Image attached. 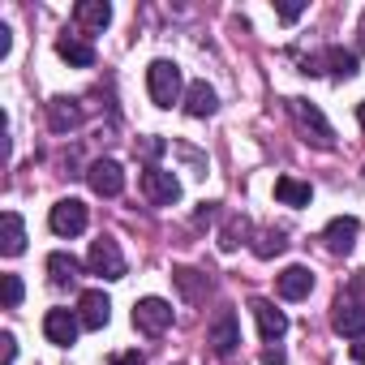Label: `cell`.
<instances>
[{
  "instance_id": "1",
  "label": "cell",
  "mask_w": 365,
  "mask_h": 365,
  "mask_svg": "<svg viewBox=\"0 0 365 365\" xmlns=\"http://www.w3.org/2000/svg\"><path fill=\"white\" fill-rule=\"evenodd\" d=\"M288 116H292V125L301 129V138L314 142L318 150H331V146H335V129H331V120H327L309 99H288Z\"/></svg>"
},
{
  "instance_id": "2",
  "label": "cell",
  "mask_w": 365,
  "mask_h": 365,
  "mask_svg": "<svg viewBox=\"0 0 365 365\" xmlns=\"http://www.w3.org/2000/svg\"><path fill=\"white\" fill-rule=\"evenodd\" d=\"M146 91H150L155 108H172L180 99V69L172 61H150L146 65Z\"/></svg>"
},
{
  "instance_id": "3",
  "label": "cell",
  "mask_w": 365,
  "mask_h": 365,
  "mask_svg": "<svg viewBox=\"0 0 365 365\" xmlns=\"http://www.w3.org/2000/svg\"><path fill=\"white\" fill-rule=\"evenodd\" d=\"M48 224H52V232H56V237H78V232H86V224H91L86 202H78V198H61V202L52 207Z\"/></svg>"
},
{
  "instance_id": "4",
  "label": "cell",
  "mask_w": 365,
  "mask_h": 365,
  "mask_svg": "<svg viewBox=\"0 0 365 365\" xmlns=\"http://www.w3.org/2000/svg\"><path fill=\"white\" fill-rule=\"evenodd\" d=\"M91 271L95 275H103V279H125V254H120V245L112 241V237H99V241H91Z\"/></svg>"
},
{
  "instance_id": "5",
  "label": "cell",
  "mask_w": 365,
  "mask_h": 365,
  "mask_svg": "<svg viewBox=\"0 0 365 365\" xmlns=\"http://www.w3.org/2000/svg\"><path fill=\"white\" fill-rule=\"evenodd\" d=\"M133 327L146 331V335H163V331L172 327V305H168L163 297H142V301L133 305Z\"/></svg>"
},
{
  "instance_id": "6",
  "label": "cell",
  "mask_w": 365,
  "mask_h": 365,
  "mask_svg": "<svg viewBox=\"0 0 365 365\" xmlns=\"http://www.w3.org/2000/svg\"><path fill=\"white\" fill-rule=\"evenodd\" d=\"M142 194H146L155 207H172V202H180V180H176L168 168H146V172H142Z\"/></svg>"
},
{
  "instance_id": "7",
  "label": "cell",
  "mask_w": 365,
  "mask_h": 365,
  "mask_svg": "<svg viewBox=\"0 0 365 365\" xmlns=\"http://www.w3.org/2000/svg\"><path fill=\"white\" fill-rule=\"evenodd\" d=\"M86 185H91L99 198H116V194L125 190V172H120L116 159H95V163L86 168Z\"/></svg>"
},
{
  "instance_id": "8",
  "label": "cell",
  "mask_w": 365,
  "mask_h": 365,
  "mask_svg": "<svg viewBox=\"0 0 365 365\" xmlns=\"http://www.w3.org/2000/svg\"><path fill=\"white\" fill-rule=\"evenodd\" d=\"M78 318H82L86 331H103V327L112 322V301H108V292H103V288H86V292L78 297Z\"/></svg>"
},
{
  "instance_id": "9",
  "label": "cell",
  "mask_w": 365,
  "mask_h": 365,
  "mask_svg": "<svg viewBox=\"0 0 365 365\" xmlns=\"http://www.w3.org/2000/svg\"><path fill=\"white\" fill-rule=\"evenodd\" d=\"M207 344H211L220 356L237 352V344H241V318H237L232 309H220L215 322H211V331H207Z\"/></svg>"
},
{
  "instance_id": "10",
  "label": "cell",
  "mask_w": 365,
  "mask_h": 365,
  "mask_svg": "<svg viewBox=\"0 0 365 365\" xmlns=\"http://www.w3.org/2000/svg\"><path fill=\"white\" fill-rule=\"evenodd\" d=\"M250 309H254V318H258L262 339H267V344H279V339H284V331H288V314H284V309H275V301H267V297H254V301H250Z\"/></svg>"
},
{
  "instance_id": "11",
  "label": "cell",
  "mask_w": 365,
  "mask_h": 365,
  "mask_svg": "<svg viewBox=\"0 0 365 365\" xmlns=\"http://www.w3.org/2000/svg\"><path fill=\"white\" fill-rule=\"evenodd\" d=\"M78 331H82L78 309H48V318H43V335H48L56 348H69V344L78 339Z\"/></svg>"
},
{
  "instance_id": "12",
  "label": "cell",
  "mask_w": 365,
  "mask_h": 365,
  "mask_svg": "<svg viewBox=\"0 0 365 365\" xmlns=\"http://www.w3.org/2000/svg\"><path fill=\"white\" fill-rule=\"evenodd\" d=\"M356 232H361L356 215H335V220L322 228V241H327V250H331V254H352Z\"/></svg>"
},
{
  "instance_id": "13",
  "label": "cell",
  "mask_w": 365,
  "mask_h": 365,
  "mask_svg": "<svg viewBox=\"0 0 365 365\" xmlns=\"http://www.w3.org/2000/svg\"><path fill=\"white\" fill-rule=\"evenodd\" d=\"M275 288H279L284 301H305L314 292V271L309 267H284L279 279H275Z\"/></svg>"
},
{
  "instance_id": "14",
  "label": "cell",
  "mask_w": 365,
  "mask_h": 365,
  "mask_svg": "<svg viewBox=\"0 0 365 365\" xmlns=\"http://www.w3.org/2000/svg\"><path fill=\"white\" fill-rule=\"evenodd\" d=\"M331 327H335L339 335H348V339H361V335H365V305H348V301H339L335 314H331Z\"/></svg>"
},
{
  "instance_id": "15",
  "label": "cell",
  "mask_w": 365,
  "mask_h": 365,
  "mask_svg": "<svg viewBox=\"0 0 365 365\" xmlns=\"http://www.w3.org/2000/svg\"><path fill=\"white\" fill-rule=\"evenodd\" d=\"M73 18H78L82 31H103V26L112 22V5H108V0H78V5H73Z\"/></svg>"
},
{
  "instance_id": "16",
  "label": "cell",
  "mask_w": 365,
  "mask_h": 365,
  "mask_svg": "<svg viewBox=\"0 0 365 365\" xmlns=\"http://www.w3.org/2000/svg\"><path fill=\"white\" fill-rule=\"evenodd\" d=\"M78 120H82L78 99H65V95H61V99H52V103H48V125H52L56 133H69Z\"/></svg>"
},
{
  "instance_id": "17",
  "label": "cell",
  "mask_w": 365,
  "mask_h": 365,
  "mask_svg": "<svg viewBox=\"0 0 365 365\" xmlns=\"http://www.w3.org/2000/svg\"><path fill=\"white\" fill-rule=\"evenodd\" d=\"M5 232H0V250H5L9 258H18L22 250H26V224H22V215L18 211H5Z\"/></svg>"
},
{
  "instance_id": "18",
  "label": "cell",
  "mask_w": 365,
  "mask_h": 365,
  "mask_svg": "<svg viewBox=\"0 0 365 365\" xmlns=\"http://www.w3.org/2000/svg\"><path fill=\"white\" fill-rule=\"evenodd\" d=\"M56 52H61L69 65H78V69H91V65H95V48H91L86 39H78V35H61V39H56Z\"/></svg>"
},
{
  "instance_id": "19",
  "label": "cell",
  "mask_w": 365,
  "mask_h": 365,
  "mask_svg": "<svg viewBox=\"0 0 365 365\" xmlns=\"http://www.w3.org/2000/svg\"><path fill=\"white\" fill-rule=\"evenodd\" d=\"M48 275H52V284H78V275H82V262L73 258V254H65V250H56V254H48Z\"/></svg>"
},
{
  "instance_id": "20",
  "label": "cell",
  "mask_w": 365,
  "mask_h": 365,
  "mask_svg": "<svg viewBox=\"0 0 365 365\" xmlns=\"http://www.w3.org/2000/svg\"><path fill=\"white\" fill-rule=\"evenodd\" d=\"M275 198H279L284 207H309L314 190L305 185V180H297V176H279V180H275Z\"/></svg>"
},
{
  "instance_id": "21",
  "label": "cell",
  "mask_w": 365,
  "mask_h": 365,
  "mask_svg": "<svg viewBox=\"0 0 365 365\" xmlns=\"http://www.w3.org/2000/svg\"><path fill=\"white\" fill-rule=\"evenodd\" d=\"M215 108H220V99H215V91L207 82H194L185 91V112L190 116H215Z\"/></svg>"
},
{
  "instance_id": "22",
  "label": "cell",
  "mask_w": 365,
  "mask_h": 365,
  "mask_svg": "<svg viewBox=\"0 0 365 365\" xmlns=\"http://www.w3.org/2000/svg\"><path fill=\"white\" fill-rule=\"evenodd\" d=\"M322 65L331 69V78L344 82V78L356 73V52H348V48H327V52H322Z\"/></svg>"
},
{
  "instance_id": "23",
  "label": "cell",
  "mask_w": 365,
  "mask_h": 365,
  "mask_svg": "<svg viewBox=\"0 0 365 365\" xmlns=\"http://www.w3.org/2000/svg\"><path fill=\"white\" fill-rule=\"evenodd\" d=\"M172 284L185 292L190 301H198V297L211 288V279H207V275H198V271H190V267H176V271H172Z\"/></svg>"
},
{
  "instance_id": "24",
  "label": "cell",
  "mask_w": 365,
  "mask_h": 365,
  "mask_svg": "<svg viewBox=\"0 0 365 365\" xmlns=\"http://www.w3.org/2000/svg\"><path fill=\"white\" fill-rule=\"evenodd\" d=\"M284 250H288V241H284V232H275V228L258 232V241H254V254H258V258H275V254H284Z\"/></svg>"
},
{
  "instance_id": "25",
  "label": "cell",
  "mask_w": 365,
  "mask_h": 365,
  "mask_svg": "<svg viewBox=\"0 0 365 365\" xmlns=\"http://www.w3.org/2000/svg\"><path fill=\"white\" fill-rule=\"evenodd\" d=\"M245 237H250V224H245V220H232V224L224 228V237H220V250H228V254H232Z\"/></svg>"
},
{
  "instance_id": "26",
  "label": "cell",
  "mask_w": 365,
  "mask_h": 365,
  "mask_svg": "<svg viewBox=\"0 0 365 365\" xmlns=\"http://www.w3.org/2000/svg\"><path fill=\"white\" fill-rule=\"evenodd\" d=\"M22 292H26V288H22V279H18V275H5V305H9V309H18V305H22Z\"/></svg>"
},
{
  "instance_id": "27",
  "label": "cell",
  "mask_w": 365,
  "mask_h": 365,
  "mask_svg": "<svg viewBox=\"0 0 365 365\" xmlns=\"http://www.w3.org/2000/svg\"><path fill=\"white\" fill-rule=\"evenodd\" d=\"M133 150H138V155H146V159H159V155L168 150V142H163V138H142Z\"/></svg>"
},
{
  "instance_id": "28",
  "label": "cell",
  "mask_w": 365,
  "mask_h": 365,
  "mask_svg": "<svg viewBox=\"0 0 365 365\" xmlns=\"http://www.w3.org/2000/svg\"><path fill=\"white\" fill-rule=\"evenodd\" d=\"M0 344H5V356H0V365H14V361H18V339L5 331V335H0Z\"/></svg>"
},
{
  "instance_id": "29",
  "label": "cell",
  "mask_w": 365,
  "mask_h": 365,
  "mask_svg": "<svg viewBox=\"0 0 365 365\" xmlns=\"http://www.w3.org/2000/svg\"><path fill=\"white\" fill-rule=\"evenodd\" d=\"M275 14H279V22H297V18L305 14V5H279Z\"/></svg>"
},
{
  "instance_id": "30",
  "label": "cell",
  "mask_w": 365,
  "mask_h": 365,
  "mask_svg": "<svg viewBox=\"0 0 365 365\" xmlns=\"http://www.w3.org/2000/svg\"><path fill=\"white\" fill-rule=\"evenodd\" d=\"M284 361H288V356H284V348H275V344L262 352V365H284Z\"/></svg>"
},
{
  "instance_id": "31",
  "label": "cell",
  "mask_w": 365,
  "mask_h": 365,
  "mask_svg": "<svg viewBox=\"0 0 365 365\" xmlns=\"http://www.w3.org/2000/svg\"><path fill=\"white\" fill-rule=\"evenodd\" d=\"M112 365H146V361H142V352L133 348V352H120V356H112Z\"/></svg>"
},
{
  "instance_id": "32",
  "label": "cell",
  "mask_w": 365,
  "mask_h": 365,
  "mask_svg": "<svg viewBox=\"0 0 365 365\" xmlns=\"http://www.w3.org/2000/svg\"><path fill=\"white\" fill-rule=\"evenodd\" d=\"M348 356H352V361H356V365H365V335H361V339H356V344H352V348H348Z\"/></svg>"
},
{
  "instance_id": "33",
  "label": "cell",
  "mask_w": 365,
  "mask_h": 365,
  "mask_svg": "<svg viewBox=\"0 0 365 365\" xmlns=\"http://www.w3.org/2000/svg\"><path fill=\"white\" fill-rule=\"evenodd\" d=\"M9 35H14V31H9L5 22H0V56H9Z\"/></svg>"
},
{
  "instance_id": "34",
  "label": "cell",
  "mask_w": 365,
  "mask_h": 365,
  "mask_svg": "<svg viewBox=\"0 0 365 365\" xmlns=\"http://www.w3.org/2000/svg\"><path fill=\"white\" fill-rule=\"evenodd\" d=\"M356 120H361V129H365V99L356 103Z\"/></svg>"
}]
</instances>
